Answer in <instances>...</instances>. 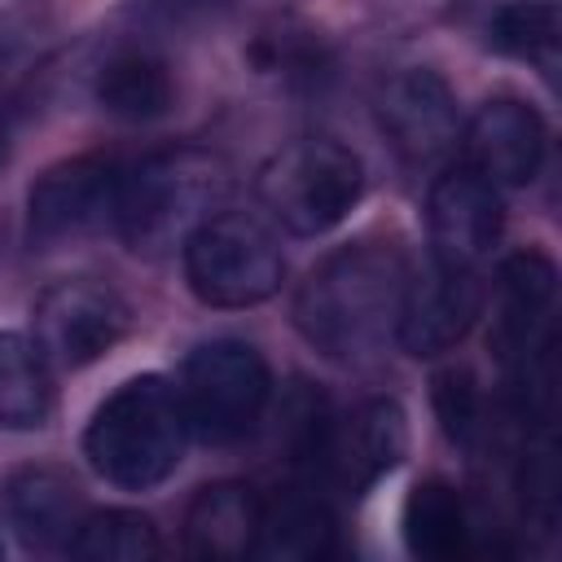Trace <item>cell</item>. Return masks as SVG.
Returning <instances> with one entry per match:
<instances>
[{
    "label": "cell",
    "instance_id": "obj_10",
    "mask_svg": "<svg viewBox=\"0 0 562 562\" xmlns=\"http://www.w3.org/2000/svg\"><path fill=\"white\" fill-rule=\"evenodd\" d=\"M479 307L483 290L474 281V268H448L435 259L422 277H408L395 338L408 356H443L470 334Z\"/></svg>",
    "mask_w": 562,
    "mask_h": 562
},
{
    "label": "cell",
    "instance_id": "obj_5",
    "mask_svg": "<svg viewBox=\"0 0 562 562\" xmlns=\"http://www.w3.org/2000/svg\"><path fill=\"white\" fill-rule=\"evenodd\" d=\"M272 395L263 356L241 338H215L189 351L180 369V413L202 443H237L255 430Z\"/></svg>",
    "mask_w": 562,
    "mask_h": 562
},
{
    "label": "cell",
    "instance_id": "obj_15",
    "mask_svg": "<svg viewBox=\"0 0 562 562\" xmlns=\"http://www.w3.org/2000/svg\"><path fill=\"white\" fill-rule=\"evenodd\" d=\"M4 518L13 536L35 553L70 549L83 522V496L57 465H26L4 483Z\"/></svg>",
    "mask_w": 562,
    "mask_h": 562
},
{
    "label": "cell",
    "instance_id": "obj_9",
    "mask_svg": "<svg viewBox=\"0 0 562 562\" xmlns=\"http://www.w3.org/2000/svg\"><path fill=\"white\" fill-rule=\"evenodd\" d=\"M123 171L114 158L83 154L70 162L48 167L26 198V233L35 246H57L70 237H83L114 220Z\"/></svg>",
    "mask_w": 562,
    "mask_h": 562
},
{
    "label": "cell",
    "instance_id": "obj_18",
    "mask_svg": "<svg viewBox=\"0 0 562 562\" xmlns=\"http://www.w3.org/2000/svg\"><path fill=\"white\" fill-rule=\"evenodd\" d=\"M97 101L105 114H114L123 123H149L176 105V83H171V70L162 57H154L145 48H123L101 66Z\"/></svg>",
    "mask_w": 562,
    "mask_h": 562
},
{
    "label": "cell",
    "instance_id": "obj_20",
    "mask_svg": "<svg viewBox=\"0 0 562 562\" xmlns=\"http://www.w3.org/2000/svg\"><path fill=\"white\" fill-rule=\"evenodd\" d=\"M53 408L48 356L22 334H0V426L35 430Z\"/></svg>",
    "mask_w": 562,
    "mask_h": 562
},
{
    "label": "cell",
    "instance_id": "obj_22",
    "mask_svg": "<svg viewBox=\"0 0 562 562\" xmlns=\"http://www.w3.org/2000/svg\"><path fill=\"white\" fill-rule=\"evenodd\" d=\"M487 40L505 57L553 66V57H558V4L553 0H514V4L496 9Z\"/></svg>",
    "mask_w": 562,
    "mask_h": 562
},
{
    "label": "cell",
    "instance_id": "obj_13",
    "mask_svg": "<svg viewBox=\"0 0 562 562\" xmlns=\"http://www.w3.org/2000/svg\"><path fill=\"white\" fill-rule=\"evenodd\" d=\"M461 145H465V167H474L483 180L531 184L544 162V123L531 105L514 97H496L470 119Z\"/></svg>",
    "mask_w": 562,
    "mask_h": 562
},
{
    "label": "cell",
    "instance_id": "obj_19",
    "mask_svg": "<svg viewBox=\"0 0 562 562\" xmlns=\"http://www.w3.org/2000/svg\"><path fill=\"white\" fill-rule=\"evenodd\" d=\"M404 540L408 553L426 562H457L470 553V509L461 492L443 479H426L404 501Z\"/></svg>",
    "mask_w": 562,
    "mask_h": 562
},
{
    "label": "cell",
    "instance_id": "obj_17",
    "mask_svg": "<svg viewBox=\"0 0 562 562\" xmlns=\"http://www.w3.org/2000/svg\"><path fill=\"white\" fill-rule=\"evenodd\" d=\"M338 544V522L325 501L307 492H285L272 505H263L259 536H255V558L268 562H321Z\"/></svg>",
    "mask_w": 562,
    "mask_h": 562
},
{
    "label": "cell",
    "instance_id": "obj_8",
    "mask_svg": "<svg viewBox=\"0 0 562 562\" xmlns=\"http://www.w3.org/2000/svg\"><path fill=\"white\" fill-rule=\"evenodd\" d=\"M127 334V303L97 277H66L35 303V342L61 369L101 360Z\"/></svg>",
    "mask_w": 562,
    "mask_h": 562
},
{
    "label": "cell",
    "instance_id": "obj_23",
    "mask_svg": "<svg viewBox=\"0 0 562 562\" xmlns=\"http://www.w3.org/2000/svg\"><path fill=\"white\" fill-rule=\"evenodd\" d=\"M435 413L457 443H470L483 430V400L465 369H448L435 378Z\"/></svg>",
    "mask_w": 562,
    "mask_h": 562
},
{
    "label": "cell",
    "instance_id": "obj_14",
    "mask_svg": "<svg viewBox=\"0 0 562 562\" xmlns=\"http://www.w3.org/2000/svg\"><path fill=\"white\" fill-rule=\"evenodd\" d=\"M404 448H408V426H404L400 404L395 400H369L347 422L329 426V439H325V452L316 465H325L342 487L364 492L386 470L400 465Z\"/></svg>",
    "mask_w": 562,
    "mask_h": 562
},
{
    "label": "cell",
    "instance_id": "obj_7",
    "mask_svg": "<svg viewBox=\"0 0 562 562\" xmlns=\"http://www.w3.org/2000/svg\"><path fill=\"white\" fill-rule=\"evenodd\" d=\"M553 294H558V272L536 250L509 255L496 272L492 347L522 391L544 386V369L553 351Z\"/></svg>",
    "mask_w": 562,
    "mask_h": 562
},
{
    "label": "cell",
    "instance_id": "obj_11",
    "mask_svg": "<svg viewBox=\"0 0 562 562\" xmlns=\"http://www.w3.org/2000/svg\"><path fill=\"white\" fill-rule=\"evenodd\" d=\"M378 123L408 162H435L457 145V97L435 70L408 66L378 88Z\"/></svg>",
    "mask_w": 562,
    "mask_h": 562
},
{
    "label": "cell",
    "instance_id": "obj_16",
    "mask_svg": "<svg viewBox=\"0 0 562 562\" xmlns=\"http://www.w3.org/2000/svg\"><path fill=\"white\" fill-rule=\"evenodd\" d=\"M263 501L250 483L224 479L202 487L184 509V549L206 562H237L255 549Z\"/></svg>",
    "mask_w": 562,
    "mask_h": 562
},
{
    "label": "cell",
    "instance_id": "obj_3",
    "mask_svg": "<svg viewBox=\"0 0 562 562\" xmlns=\"http://www.w3.org/2000/svg\"><path fill=\"white\" fill-rule=\"evenodd\" d=\"M184 435L189 426H184L176 391L162 378L140 373V378H127L92 413L83 452H88V465L105 483L145 492V487H158L180 465Z\"/></svg>",
    "mask_w": 562,
    "mask_h": 562
},
{
    "label": "cell",
    "instance_id": "obj_1",
    "mask_svg": "<svg viewBox=\"0 0 562 562\" xmlns=\"http://www.w3.org/2000/svg\"><path fill=\"white\" fill-rule=\"evenodd\" d=\"M408 268L382 241H356L329 255L294 294L299 334L329 360H364L395 334Z\"/></svg>",
    "mask_w": 562,
    "mask_h": 562
},
{
    "label": "cell",
    "instance_id": "obj_4",
    "mask_svg": "<svg viewBox=\"0 0 562 562\" xmlns=\"http://www.w3.org/2000/svg\"><path fill=\"white\" fill-rule=\"evenodd\" d=\"M364 167L334 136H299L259 167L263 211L299 237L329 233L360 202Z\"/></svg>",
    "mask_w": 562,
    "mask_h": 562
},
{
    "label": "cell",
    "instance_id": "obj_21",
    "mask_svg": "<svg viewBox=\"0 0 562 562\" xmlns=\"http://www.w3.org/2000/svg\"><path fill=\"white\" fill-rule=\"evenodd\" d=\"M70 558L83 562H149L162 553L158 527L136 514V509H101V514H83L70 549Z\"/></svg>",
    "mask_w": 562,
    "mask_h": 562
},
{
    "label": "cell",
    "instance_id": "obj_2",
    "mask_svg": "<svg viewBox=\"0 0 562 562\" xmlns=\"http://www.w3.org/2000/svg\"><path fill=\"white\" fill-rule=\"evenodd\" d=\"M228 193V167L193 145L149 154L132 171H123L114 224L136 255H171L189 241V233L215 215Z\"/></svg>",
    "mask_w": 562,
    "mask_h": 562
},
{
    "label": "cell",
    "instance_id": "obj_6",
    "mask_svg": "<svg viewBox=\"0 0 562 562\" xmlns=\"http://www.w3.org/2000/svg\"><path fill=\"white\" fill-rule=\"evenodd\" d=\"M180 250L189 290L206 307H255L272 299L285 277L281 246L255 215H211L189 233Z\"/></svg>",
    "mask_w": 562,
    "mask_h": 562
},
{
    "label": "cell",
    "instance_id": "obj_12",
    "mask_svg": "<svg viewBox=\"0 0 562 562\" xmlns=\"http://www.w3.org/2000/svg\"><path fill=\"white\" fill-rule=\"evenodd\" d=\"M426 224L435 259L448 268H474L501 237V198L496 184L474 167H452L430 184Z\"/></svg>",
    "mask_w": 562,
    "mask_h": 562
}]
</instances>
